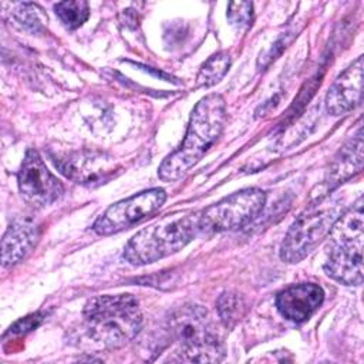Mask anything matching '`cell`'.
I'll return each mask as SVG.
<instances>
[{
  "instance_id": "cell-13",
  "label": "cell",
  "mask_w": 364,
  "mask_h": 364,
  "mask_svg": "<svg viewBox=\"0 0 364 364\" xmlns=\"http://www.w3.org/2000/svg\"><path fill=\"white\" fill-rule=\"evenodd\" d=\"M363 168V132L358 128L357 134L338 151L334 156L330 171L327 172L326 183L328 189H334L344 181L358 173Z\"/></svg>"
},
{
  "instance_id": "cell-12",
  "label": "cell",
  "mask_w": 364,
  "mask_h": 364,
  "mask_svg": "<svg viewBox=\"0 0 364 364\" xmlns=\"http://www.w3.org/2000/svg\"><path fill=\"white\" fill-rule=\"evenodd\" d=\"M40 237V228L31 219L14 220L1 239V264L11 267L21 262L36 246Z\"/></svg>"
},
{
  "instance_id": "cell-5",
  "label": "cell",
  "mask_w": 364,
  "mask_h": 364,
  "mask_svg": "<svg viewBox=\"0 0 364 364\" xmlns=\"http://www.w3.org/2000/svg\"><path fill=\"white\" fill-rule=\"evenodd\" d=\"M168 331L186 361L216 363L223 358V344L202 306L183 304L173 310L168 318Z\"/></svg>"
},
{
  "instance_id": "cell-9",
  "label": "cell",
  "mask_w": 364,
  "mask_h": 364,
  "mask_svg": "<svg viewBox=\"0 0 364 364\" xmlns=\"http://www.w3.org/2000/svg\"><path fill=\"white\" fill-rule=\"evenodd\" d=\"M18 189L24 200L36 208H44L57 202L64 186L54 176L36 149H27L17 173Z\"/></svg>"
},
{
  "instance_id": "cell-8",
  "label": "cell",
  "mask_w": 364,
  "mask_h": 364,
  "mask_svg": "<svg viewBox=\"0 0 364 364\" xmlns=\"http://www.w3.org/2000/svg\"><path fill=\"white\" fill-rule=\"evenodd\" d=\"M166 200V193L161 188H152L132 195L111 205L92 225L97 235L108 236L129 229L149 215L155 213Z\"/></svg>"
},
{
  "instance_id": "cell-18",
  "label": "cell",
  "mask_w": 364,
  "mask_h": 364,
  "mask_svg": "<svg viewBox=\"0 0 364 364\" xmlns=\"http://www.w3.org/2000/svg\"><path fill=\"white\" fill-rule=\"evenodd\" d=\"M40 11H43V10L36 4L23 3V4H17V7L14 10V17L26 28L37 31L43 27Z\"/></svg>"
},
{
  "instance_id": "cell-10",
  "label": "cell",
  "mask_w": 364,
  "mask_h": 364,
  "mask_svg": "<svg viewBox=\"0 0 364 364\" xmlns=\"http://www.w3.org/2000/svg\"><path fill=\"white\" fill-rule=\"evenodd\" d=\"M324 300L323 289L316 283L291 284L276 294V309L289 321L309 320Z\"/></svg>"
},
{
  "instance_id": "cell-14",
  "label": "cell",
  "mask_w": 364,
  "mask_h": 364,
  "mask_svg": "<svg viewBox=\"0 0 364 364\" xmlns=\"http://www.w3.org/2000/svg\"><path fill=\"white\" fill-rule=\"evenodd\" d=\"M230 67V57L225 51L210 55L198 73L196 82L200 87H212L219 82Z\"/></svg>"
},
{
  "instance_id": "cell-3",
  "label": "cell",
  "mask_w": 364,
  "mask_h": 364,
  "mask_svg": "<svg viewBox=\"0 0 364 364\" xmlns=\"http://www.w3.org/2000/svg\"><path fill=\"white\" fill-rule=\"evenodd\" d=\"M199 215L200 212L183 210L162 216L128 240L122 257L134 266H142L179 252L200 233Z\"/></svg>"
},
{
  "instance_id": "cell-2",
  "label": "cell",
  "mask_w": 364,
  "mask_h": 364,
  "mask_svg": "<svg viewBox=\"0 0 364 364\" xmlns=\"http://www.w3.org/2000/svg\"><path fill=\"white\" fill-rule=\"evenodd\" d=\"M87 336L104 348L125 346L141 331L144 320L132 294H104L90 299L82 310Z\"/></svg>"
},
{
  "instance_id": "cell-4",
  "label": "cell",
  "mask_w": 364,
  "mask_h": 364,
  "mask_svg": "<svg viewBox=\"0 0 364 364\" xmlns=\"http://www.w3.org/2000/svg\"><path fill=\"white\" fill-rule=\"evenodd\" d=\"M363 198L346 209L334 222L328 233V253L324 272L346 286L363 282Z\"/></svg>"
},
{
  "instance_id": "cell-17",
  "label": "cell",
  "mask_w": 364,
  "mask_h": 364,
  "mask_svg": "<svg viewBox=\"0 0 364 364\" xmlns=\"http://www.w3.org/2000/svg\"><path fill=\"white\" fill-rule=\"evenodd\" d=\"M253 4L250 1H232L228 6V20L237 27L245 30L252 24Z\"/></svg>"
},
{
  "instance_id": "cell-11",
  "label": "cell",
  "mask_w": 364,
  "mask_h": 364,
  "mask_svg": "<svg viewBox=\"0 0 364 364\" xmlns=\"http://www.w3.org/2000/svg\"><path fill=\"white\" fill-rule=\"evenodd\" d=\"M363 94V55L350 64L330 85L326 94V109L331 115L353 111L361 102Z\"/></svg>"
},
{
  "instance_id": "cell-15",
  "label": "cell",
  "mask_w": 364,
  "mask_h": 364,
  "mask_svg": "<svg viewBox=\"0 0 364 364\" xmlns=\"http://www.w3.org/2000/svg\"><path fill=\"white\" fill-rule=\"evenodd\" d=\"M54 10L61 23L70 30L81 27L90 16L88 3L84 0L60 1L54 6Z\"/></svg>"
},
{
  "instance_id": "cell-7",
  "label": "cell",
  "mask_w": 364,
  "mask_h": 364,
  "mask_svg": "<svg viewBox=\"0 0 364 364\" xmlns=\"http://www.w3.org/2000/svg\"><path fill=\"white\" fill-rule=\"evenodd\" d=\"M266 203L260 188L240 189L205 208L199 215V232L222 233L245 228L255 220Z\"/></svg>"
},
{
  "instance_id": "cell-6",
  "label": "cell",
  "mask_w": 364,
  "mask_h": 364,
  "mask_svg": "<svg viewBox=\"0 0 364 364\" xmlns=\"http://www.w3.org/2000/svg\"><path fill=\"white\" fill-rule=\"evenodd\" d=\"M343 212L344 205L338 199H318L317 203L310 205L289 228L280 246V259L286 263L303 260L328 236Z\"/></svg>"
},
{
  "instance_id": "cell-1",
  "label": "cell",
  "mask_w": 364,
  "mask_h": 364,
  "mask_svg": "<svg viewBox=\"0 0 364 364\" xmlns=\"http://www.w3.org/2000/svg\"><path fill=\"white\" fill-rule=\"evenodd\" d=\"M225 122L226 102L223 97L220 94L203 97L191 112L188 129L181 146L169 154L159 165V178L166 182L182 178L219 139Z\"/></svg>"
},
{
  "instance_id": "cell-16",
  "label": "cell",
  "mask_w": 364,
  "mask_h": 364,
  "mask_svg": "<svg viewBox=\"0 0 364 364\" xmlns=\"http://www.w3.org/2000/svg\"><path fill=\"white\" fill-rule=\"evenodd\" d=\"M245 313V303L242 297L232 291H225L218 299V314L226 327H232L240 320Z\"/></svg>"
}]
</instances>
